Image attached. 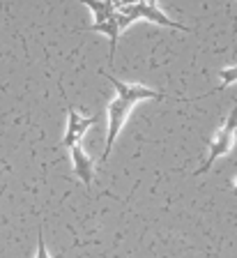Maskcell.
Returning a JSON list of instances; mask_svg holds the SVG:
<instances>
[{
    "label": "cell",
    "mask_w": 237,
    "mask_h": 258,
    "mask_svg": "<svg viewBox=\"0 0 237 258\" xmlns=\"http://www.w3.org/2000/svg\"><path fill=\"white\" fill-rule=\"evenodd\" d=\"M235 132H237V106L228 113V118L223 120V124L216 129L214 139L207 143V159H205L203 168H198L196 173H207L212 168V164H214V159L230 155L232 143H235Z\"/></svg>",
    "instance_id": "obj_1"
},
{
    "label": "cell",
    "mask_w": 237,
    "mask_h": 258,
    "mask_svg": "<svg viewBox=\"0 0 237 258\" xmlns=\"http://www.w3.org/2000/svg\"><path fill=\"white\" fill-rule=\"evenodd\" d=\"M131 108H134V104L124 102V99H111L108 102V108H106V120H108V134H106V148H104V155H102V161H106L108 157H111V150H113L115 145V139L120 136V132H122L124 122H127V118H129Z\"/></svg>",
    "instance_id": "obj_2"
},
{
    "label": "cell",
    "mask_w": 237,
    "mask_h": 258,
    "mask_svg": "<svg viewBox=\"0 0 237 258\" xmlns=\"http://www.w3.org/2000/svg\"><path fill=\"white\" fill-rule=\"evenodd\" d=\"M99 120V115H81L74 106H67V134L62 139V145L65 148H74V145H81V139L86 136V132L92 127V124Z\"/></svg>",
    "instance_id": "obj_3"
},
{
    "label": "cell",
    "mask_w": 237,
    "mask_h": 258,
    "mask_svg": "<svg viewBox=\"0 0 237 258\" xmlns=\"http://www.w3.org/2000/svg\"><path fill=\"white\" fill-rule=\"evenodd\" d=\"M108 81H111L115 86V90H118V99H124V102L134 104V106L138 102H145V99H164V97H166L147 86H140V83H122V81H118L115 76H108Z\"/></svg>",
    "instance_id": "obj_4"
},
{
    "label": "cell",
    "mask_w": 237,
    "mask_h": 258,
    "mask_svg": "<svg viewBox=\"0 0 237 258\" xmlns=\"http://www.w3.org/2000/svg\"><path fill=\"white\" fill-rule=\"evenodd\" d=\"M69 150H71V164H74L76 177H78L86 187H90L92 177H95V161H92V157L83 150L81 145H74Z\"/></svg>",
    "instance_id": "obj_5"
},
{
    "label": "cell",
    "mask_w": 237,
    "mask_h": 258,
    "mask_svg": "<svg viewBox=\"0 0 237 258\" xmlns=\"http://www.w3.org/2000/svg\"><path fill=\"white\" fill-rule=\"evenodd\" d=\"M88 30H97V32H104V35H108V39H111V53H108V60H113L115 46H118V37H120L118 12H115L111 19H104V21H99V23H92V26H88Z\"/></svg>",
    "instance_id": "obj_6"
},
{
    "label": "cell",
    "mask_w": 237,
    "mask_h": 258,
    "mask_svg": "<svg viewBox=\"0 0 237 258\" xmlns=\"http://www.w3.org/2000/svg\"><path fill=\"white\" fill-rule=\"evenodd\" d=\"M219 76H221V86L216 88V92H221V90H226V88H230L232 83L237 81V62L230 64V67H223V70L219 72Z\"/></svg>",
    "instance_id": "obj_7"
},
{
    "label": "cell",
    "mask_w": 237,
    "mask_h": 258,
    "mask_svg": "<svg viewBox=\"0 0 237 258\" xmlns=\"http://www.w3.org/2000/svg\"><path fill=\"white\" fill-rule=\"evenodd\" d=\"M35 258H53L46 249V242H44V233L39 228V237H37V251H35Z\"/></svg>",
    "instance_id": "obj_8"
},
{
    "label": "cell",
    "mask_w": 237,
    "mask_h": 258,
    "mask_svg": "<svg viewBox=\"0 0 237 258\" xmlns=\"http://www.w3.org/2000/svg\"><path fill=\"white\" fill-rule=\"evenodd\" d=\"M102 3H106V5H111L115 12L120 10V5H122V0H102Z\"/></svg>",
    "instance_id": "obj_9"
},
{
    "label": "cell",
    "mask_w": 237,
    "mask_h": 258,
    "mask_svg": "<svg viewBox=\"0 0 237 258\" xmlns=\"http://www.w3.org/2000/svg\"><path fill=\"white\" fill-rule=\"evenodd\" d=\"M134 3H156V0H122V5H134Z\"/></svg>",
    "instance_id": "obj_10"
}]
</instances>
